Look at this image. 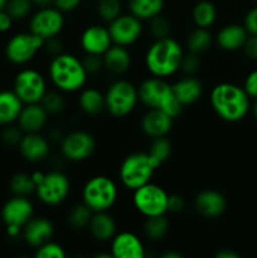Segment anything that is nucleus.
Returning <instances> with one entry per match:
<instances>
[{"instance_id": "nucleus-1", "label": "nucleus", "mask_w": 257, "mask_h": 258, "mask_svg": "<svg viewBox=\"0 0 257 258\" xmlns=\"http://www.w3.org/2000/svg\"><path fill=\"white\" fill-rule=\"evenodd\" d=\"M209 100L214 112L227 122L243 120L249 111V96L243 87L234 83L223 82L216 85Z\"/></svg>"}, {"instance_id": "nucleus-2", "label": "nucleus", "mask_w": 257, "mask_h": 258, "mask_svg": "<svg viewBox=\"0 0 257 258\" xmlns=\"http://www.w3.org/2000/svg\"><path fill=\"white\" fill-rule=\"evenodd\" d=\"M184 50L174 38L155 39L145 53V66L154 77L166 78L180 70Z\"/></svg>"}, {"instance_id": "nucleus-3", "label": "nucleus", "mask_w": 257, "mask_h": 258, "mask_svg": "<svg viewBox=\"0 0 257 258\" xmlns=\"http://www.w3.org/2000/svg\"><path fill=\"white\" fill-rule=\"evenodd\" d=\"M49 78L60 92H76L82 90L87 82L88 73L82 59L71 53L62 52L52 58L48 68Z\"/></svg>"}, {"instance_id": "nucleus-4", "label": "nucleus", "mask_w": 257, "mask_h": 258, "mask_svg": "<svg viewBox=\"0 0 257 258\" xmlns=\"http://www.w3.org/2000/svg\"><path fill=\"white\" fill-rule=\"evenodd\" d=\"M139 101L148 108L160 110L175 118L180 115L183 106L176 100L173 87L164 78L150 77L138 87Z\"/></svg>"}, {"instance_id": "nucleus-5", "label": "nucleus", "mask_w": 257, "mask_h": 258, "mask_svg": "<svg viewBox=\"0 0 257 258\" xmlns=\"http://www.w3.org/2000/svg\"><path fill=\"white\" fill-rule=\"evenodd\" d=\"M159 166L149 153H134L123 159L118 175L123 186L134 191L149 183Z\"/></svg>"}, {"instance_id": "nucleus-6", "label": "nucleus", "mask_w": 257, "mask_h": 258, "mask_svg": "<svg viewBox=\"0 0 257 258\" xmlns=\"http://www.w3.org/2000/svg\"><path fill=\"white\" fill-rule=\"evenodd\" d=\"M117 186L106 175L92 176L82 189V202L95 212H107L117 201Z\"/></svg>"}, {"instance_id": "nucleus-7", "label": "nucleus", "mask_w": 257, "mask_h": 258, "mask_svg": "<svg viewBox=\"0 0 257 258\" xmlns=\"http://www.w3.org/2000/svg\"><path fill=\"white\" fill-rule=\"evenodd\" d=\"M139 101L138 87L127 80H116L105 92L106 110L113 117H125L130 115Z\"/></svg>"}, {"instance_id": "nucleus-8", "label": "nucleus", "mask_w": 257, "mask_h": 258, "mask_svg": "<svg viewBox=\"0 0 257 258\" xmlns=\"http://www.w3.org/2000/svg\"><path fill=\"white\" fill-rule=\"evenodd\" d=\"M168 198L169 194L161 186L149 181L134 190L133 203L144 217H153L168 212Z\"/></svg>"}, {"instance_id": "nucleus-9", "label": "nucleus", "mask_w": 257, "mask_h": 258, "mask_svg": "<svg viewBox=\"0 0 257 258\" xmlns=\"http://www.w3.org/2000/svg\"><path fill=\"white\" fill-rule=\"evenodd\" d=\"M71 190L70 178L58 170L43 174L35 185V194L42 203L47 206H58L63 203Z\"/></svg>"}, {"instance_id": "nucleus-10", "label": "nucleus", "mask_w": 257, "mask_h": 258, "mask_svg": "<svg viewBox=\"0 0 257 258\" xmlns=\"http://www.w3.org/2000/svg\"><path fill=\"white\" fill-rule=\"evenodd\" d=\"M96 149V139L85 130H73L63 135L60 140V153L70 161L87 160Z\"/></svg>"}, {"instance_id": "nucleus-11", "label": "nucleus", "mask_w": 257, "mask_h": 258, "mask_svg": "<svg viewBox=\"0 0 257 258\" xmlns=\"http://www.w3.org/2000/svg\"><path fill=\"white\" fill-rule=\"evenodd\" d=\"M13 91L24 105L38 103L47 92V83L42 73L32 68H27L15 76Z\"/></svg>"}, {"instance_id": "nucleus-12", "label": "nucleus", "mask_w": 257, "mask_h": 258, "mask_svg": "<svg viewBox=\"0 0 257 258\" xmlns=\"http://www.w3.org/2000/svg\"><path fill=\"white\" fill-rule=\"evenodd\" d=\"M43 43L44 40L32 32L18 33L7 43L5 55L14 64H25L35 57L38 50L42 49Z\"/></svg>"}, {"instance_id": "nucleus-13", "label": "nucleus", "mask_w": 257, "mask_h": 258, "mask_svg": "<svg viewBox=\"0 0 257 258\" xmlns=\"http://www.w3.org/2000/svg\"><path fill=\"white\" fill-rule=\"evenodd\" d=\"M30 30L33 34L38 35L43 40L57 37L65 27V17L63 13L55 7L39 8L34 13L29 23Z\"/></svg>"}, {"instance_id": "nucleus-14", "label": "nucleus", "mask_w": 257, "mask_h": 258, "mask_svg": "<svg viewBox=\"0 0 257 258\" xmlns=\"http://www.w3.org/2000/svg\"><path fill=\"white\" fill-rule=\"evenodd\" d=\"M107 28L113 44L128 47L139 40L143 34V20L131 13L120 14L116 19L108 23Z\"/></svg>"}, {"instance_id": "nucleus-15", "label": "nucleus", "mask_w": 257, "mask_h": 258, "mask_svg": "<svg viewBox=\"0 0 257 258\" xmlns=\"http://www.w3.org/2000/svg\"><path fill=\"white\" fill-rule=\"evenodd\" d=\"M34 214V207L27 197L14 196L3 206L2 218L7 227L23 229Z\"/></svg>"}, {"instance_id": "nucleus-16", "label": "nucleus", "mask_w": 257, "mask_h": 258, "mask_svg": "<svg viewBox=\"0 0 257 258\" xmlns=\"http://www.w3.org/2000/svg\"><path fill=\"white\" fill-rule=\"evenodd\" d=\"M112 258H144L145 247L133 232H120L111 239Z\"/></svg>"}, {"instance_id": "nucleus-17", "label": "nucleus", "mask_w": 257, "mask_h": 258, "mask_svg": "<svg viewBox=\"0 0 257 258\" xmlns=\"http://www.w3.org/2000/svg\"><path fill=\"white\" fill-rule=\"evenodd\" d=\"M80 42L83 52L100 55H102L113 44L108 28L98 24L86 28L81 34Z\"/></svg>"}, {"instance_id": "nucleus-18", "label": "nucleus", "mask_w": 257, "mask_h": 258, "mask_svg": "<svg viewBox=\"0 0 257 258\" xmlns=\"http://www.w3.org/2000/svg\"><path fill=\"white\" fill-rule=\"evenodd\" d=\"M194 208L206 218H217L226 212V197L214 189H204L196 196Z\"/></svg>"}, {"instance_id": "nucleus-19", "label": "nucleus", "mask_w": 257, "mask_h": 258, "mask_svg": "<svg viewBox=\"0 0 257 258\" xmlns=\"http://www.w3.org/2000/svg\"><path fill=\"white\" fill-rule=\"evenodd\" d=\"M54 234V227L48 218L44 217H32L23 227V238L29 246L38 248L50 241Z\"/></svg>"}, {"instance_id": "nucleus-20", "label": "nucleus", "mask_w": 257, "mask_h": 258, "mask_svg": "<svg viewBox=\"0 0 257 258\" xmlns=\"http://www.w3.org/2000/svg\"><path fill=\"white\" fill-rule=\"evenodd\" d=\"M18 146L23 158L30 163L44 160L49 154V140L39 133L24 134Z\"/></svg>"}, {"instance_id": "nucleus-21", "label": "nucleus", "mask_w": 257, "mask_h": 258, "mask_svg": "<svg viewBox=\"0 0 257 258\" xmlns=\"http://www.w3.org/2000/svg\"><path fill=\"white\" fill-rule=\"evenodd\" d=\"M48 112L39 102L23 106L18 117V126L24 134L39 133L48 122Z\"/></svg>"}, {"instance_id": "nucleus-22", "label": "nucleus", "mask_w": 257, "mask_h": 258, "mask_svg": "<svg viewBox=\"0 0 257 258\" xmlns=\"http://www.w3.org/2000/svg\"><path fill=\"white\" fill-rule=\"evenodd\" d=\"M174 118L160 110L149 108L141 118V128L144 134L151 139L166 136L173 127Z\"/></svg>"}, {"instance_id": "nucleus-23", "label": "nucleus", "mask_w": 257, "mask_h": 258, "mask_svg": "<svg viewBox=\"0 0 257 258\" xmlns=\"http://www.w3.org/2000/svg\"><path fill=\"white\" fill-rule=\"evenodd\" d=\"M247 37H248V32L244 25L227 24L217 33L216 42L221 49L234 52V50L242 49Z\"/></svg>"}, {"instance_id": "nucleus-24", "label": "nucleus", "mask_w": 257, "mask_h": 258, "mask_svg": "<svg viewBox=\"0 0 257 258\" xmlns=\"http://www.w3.org/2000/svg\"><path fill=\"white\" fill-rule=\"evenodd\" d=\"M103 67L112 75H123L131 67V54L123 45L112 44L102 54Z\"/></svg>"}, {"instance_id": "nucleus-25", "label": "nucleus", "mask_w": 257, "mask_h": 258, "mask_svg": "<svg viewBox=\"0 0 257 258\" xmlns=\"http://www.w3.org/2000/svg\"><path fill=\"white\" fill-rule=\"evenodd\" d=\"M173 87V92L176 100L180 102L181 106H188L197 102L203 93V85L198 78L193 76H186L176 81Z\"/></svg>"}, {"instance_id": "nucleus-26", "label": "nucleus", "mask_w": 257, "mask_h": 258, "mask_svg": "<svg viewBox=\"0 0 257 258\" xmlns=\"http://www.w3.org/2000/svg\"><path fill=\"white\" fill-rule=\"evenodd\" d=\"M88 229L96 241L108 242L116 234L117 226L113 217L107 212H95L88 224Z\"/></svg>"}, {"instance_id": "nucleus-27", "label": "nucleus", "mask_w": 257, "mask_h": 258, "mask_svg": "<svg viewBox=\"0 0 257 258\" xmlns=\"http://www.w3.org/2000/svg\"><path fill=\"white\" fill-rule=\"evenodd\" d=\"M23 106L24 103L14 91H0V123L10 125L17 121Z\"/></svg>"}, {"instance_id": "nucleus-28", "label": "nucleus", "mask_w": 257, "mask_h": 258, "mask_svg": "<svg viewBox=\"0 0 257 258\" xmlns=\"http://www.w3.org/2000/svg\"><path fill=\"white\" fill-rule=\"evenodd\" d=\"M78 105L81 111L88 116L100 115L103 110H106L105 93L98 91L97 88L88 87L82 90L78 97Z\"/></svg>"}, {"instance_id": "nucleus-29", "label": "nucleus", "mask_w": 257, "mask_h": 258, "mask_svg": "<svg viewBox=\"0 0 257 258\" xmlns=\"http://www.w3.org/2000/svg\"><path fill=\"white\" fill-rule=\"evenodd\" d=\"M128 9L131 14L140 20H150L161 14L164 0H128Z\"/></svg>"}, {"instance_id": "nucleus-30", "label": "nucleus", "mask_w": 257, "mask_h": 258, "mask_svg": "<svg viewBox=\"0 0 257 258\" xmlns=\"http://www.w3.org/2000/svg\"><path fill=\"white\" fill-rule=\"evenodd\" d=\"M191 18L196 27L209 29V27H212L217 19L216 5L208 0L198 2L191 10Z\"/></svg>"}, {"instance_id": "nucleus-31", "label": "nucleus", "mask_w": 257, "mask_h": 258, "mask_svg": "<svg viewBox=\"0 0 257 258\" xmlns=\"http://www.w3.org/2000/svg\"><path fill=\"white\" fill-rule=\"evenodd\" d=\"M212 43H213L212 33L207 28L197 27L196 29L189 33L185 44L188 52L201 54V53L207 52L212 47Z\"/></svg>"}, {"instance_id": "nucleus-32", "label": "nucleus", "mask_w": 257, "mask_h": 258, "mask_svg": "<svg viewBox=\"0 0 257 258\" xmlns=\"http://www.w3.org/2000/svg\"><path fill=\"white\" fill-rule=\"evenodd\" d=\"M169 228H170V222L165 214L146 217L144 223V233L150 241H159L164 238L168 234Z\"/></svg>"}, {"instance_id": "nucleus-33", "label": "nucleus", "mask_w": 257, "mask_h": 258, "mask_svg": "<svg viewBox=\"0 0 257 258\" xmlns=\"http://www.w3.org/2000/svg\"><path fill=\"white\" fill-rule=\"evenodd\" d=\"M92 214L93 212L82 202V203L76 204L70 209L67 214V222L73 229L81 231V229L87 228L91 218H92Z\"/></svg>"}, {"instance_id": "nucleus-34", "label": "nucleus", "mask_w": 257, "mask_h": 258, "mask_svg": "<svg viewBox=\"0 0 257 258\" xmlns=\"http://www.w3.org/2000/svg\"><path fill=\"white\" fill-rule=\"evenodd\" d=\"M10 190L14 196L27 197L35 191V183L33 176L27 173H17L10 179Z\"/></svg>"}, {"instance_id": "nucleus-35", "label": "nucleus", "mask_w": 257, "mask_h": 258, "mask_svg": "<svg viewBox=\"0 0 257 258\" xmlns=\"http://www.w3.org/2000/svg\"><path fill=\"white\" fill-rule=\"evenodd\" d=\"M171 151H173V145H171L170 140L166 139V136H160V138L153 139V143H151L148 153L159 165H161L164 161L170 158Z\"/></svg>"}, {"instance_id": "nucleus-36", "label": "nucleus", "mask_w": 257, "mask_h": 258, "mask_svg": "<svg viewBox=\"0 0 257 258\" xmlns=\"http://www.w3.org/2000/svg\"><path fill=\"white\" fill-rule=\"evenodd\" d=\"M40 105L44 107L48 115H58L66 108V98L60 91H47L40 100Z\"/></svg>"}, {"instance_id": "nucleus-37", "label": "nucleus", "mask_w": 257, "mask_h": 258, "mask_svg": "<svg viewBox=\"0 0 257 258\" xmlns=\"http://www.w3.org/2000/svg\"><path fill=\"white\" fill-rule=\"evenodd\" d=\"M120 0H97V14L103 22L110 23L121 14Z\"/></svg>"}, {"instance_id": "nucleus-38", "label": "nucleus", "mask_w": 257, "mask_h": 258, "mask_svg": "<svg viewBox=\"0 0 257 258\" xmlns=\"http://www.w3.org/2000/svg\"><path fill=\"white\" fill-rule=\"evenodd\" d=\"M33 5L32 0H8L5 10L13 20H22L29 15Z\"/></svg>"}, {"instance_id": "nucleus-39", "label": "nucleus", "mask_w": 257, "mask_h": 258, "mask_svg": "<svg viewBox=\"0 0 257 258\" xmlns=\"http://www.w3.org/2000/svg\"><path fill=\"white\" fill-rule=\"evenodd\" d=\"M148 22L149 30H150V34L153 35L154 39H161V38H166L170 35V22L161 14L151 18Z\"/></svg>"}, {"instance_id": "nucleus-40", "label": "nucleus", "mask_w": 257, "mask_h": 258, "mask_svg": "<svg viewBox=\"0 0 257 258\" xmlns=\"http://www.w3.org/2000/svg\"><path fill=\"white\" fill-rule=\"evenodd\" d=\"M37 258H65L66 251L60 244L55 243L52 239L39 246L35 251Z\"/></svg>"}, {"instance_id": "nucleus-41", "label": "nucleus", "mask_w": 257, "mask_h": 258, "mask_svg": "<svg viewBox=\"0 0 257 258\" xmlns=\"http://www.w3.org/2000/svg\"><path fill=\"white\" fill-rule=\"evenodd\" d=\"M201 68V58L197 53H184L180 63V71L186 76H193Z\"/></svg>"}, {"instance_id": "nucleus-42", "label": "nucleus", "mask_w": 257, "mask_h": 258, "mask_svg": "<svg viewBox=\"0 0 257 258\" xmlns=\"http://www.w3.org/2000/svg\"><path fill=\"white\" fill-rule=\"evenodd\" d=\"M82 63L88 75H96V73L101 72L102 68H105L103 67V58L100 54L85 53V57L82 58Z\"/></svg>"}, {"instance_id": "nucleus-43", "label": "nucleus", "mask_w": 257, "mask_h": 258, "mask_svg": "<svg viewBox=\"0 0 257 258\" xmlns=\"http://www.w3.org/2000/svg\"><path fill=\"white\" fill-rule=\"evenodd\" d=\"M23 135H24V133H23L19 126H7L5 128H3L0 136H2V141L5 145L15 146L19 145Z\"/></svg>"}, {"instance_id": "nucleus-44", "label": "nucleus", "mask_w": 257, "mask_h": 258, "mask_svg": "<svg viewBox=\"0 0 257 258\" xmlns=\"http://www.w3.org/2000/svg\"><path fill=\"white\" fill-rule=\"evenodd\" d=\"M43 49L45 50L47 54H49L53 58L63 52V43L58 38V35L57 37H52L49 39L44 40V43H43Z\"/></svg>"}, {"instance_id": "nucleus-45", "label": "nucleus", "mask_w": 257, "mask_h": 258, "mask_svg": "<svg viewBox=\"0 0 257 258\" xmlns=\"http://www.w3.org/2000/svg\"><path fill=\"white\" fill-rule=\"evenodd\" d=\"M242 49H243L246 57L252 60H257V35L248 34Z\"/></svg>"}, {"instance_id": "nucleus-46", "label": "nucleus", "mask_w": 257, "mask_h": 258, "mask_svg": "<svg viewBox=\"0 0 257 258\" xmlns=\"http://www.w3.org/2000/svg\"><path fill=\"white\" fill-rule=\"evenodd\" d=\"M243 88L249 97L257 98V70L252 71L247 75Z\"/></svg>"}, {"instance_id": "nucleus-47", "label": "nucleus", "mask_w": 257, "mask_h": 258, "mask_svg": "<svg viewBox=\"0 0 257 258\" xmlns=\"http://www.w3.org/2000/svg\"><path fill=\"white\" fill-rule=\"evenodd\" d=\"M244 28L248 34L257 35V7L252 8L244 17Z\"/></svg>"}, {"instance_id": "nucleus-48", "label": "nucleus", "mask_w": 257, "mask_h": 258, "mask_svg": "<svg viewBox=\"0 0 257 258\" xmlns=\"http://www.w3.org/2000/svg\"><path fill=\"white\" fill-rule=\"evenodd\" d=\"M185 207V201L179 194H169L168 198V212L171 213H179Z\"/></svg>"}, {"instance_id": "nucleus-49", "label": "nucleus", "mask_w": 257, "mask_h": 258, "mask_svg": "<svg viewBox=\"0 0 257 258\" xmlns=\"http://www.w3.org/2000/svg\"><path fill=\"white\" fill-rule=\"evenodd\" d=\"M82 0H54L53 5L62 13H70L77 9Z\"/></svg>"}, {"instance_id": "nucleus-50", "label": "nucleus", "mask_w": 257, "mask_h": 258, "mask_svg": "<svg viewBox=\"0 0 257 258\" xmlns=\"http://www.w3.org/2000/svg\"><path fill=\"white\" fill-rule=\"evenodd\" d=\"M13 18L7 13V10H2L0 12V32H8L12 28Z\"/></svg>"}, {"instance_id": "nucleus-51", "label": "nucleus", "mask_w": 257, "mask_h": 258, "mask_svg": "<svg viewBox=\"0 0 257 258\" xmlns=\"http://www.w3.org/2000/svg\"><path fill=\"white\" fill-rule=\"evenodd\" d=\"M237 252L232 251V249H222V251H218L216 253V258H239Z\"/></svg>"}, {"instance_id": "nucleus-52", "label": "nucleus", "mask_w": 257, "mask_h": 258, "mask_svg": "<svg viewBox=\"0 0 257 258\" xmlns=\"http://www.w3.org/2000/svg\"><path fill=\"white\" fill-rule=\"evenodd\" d=\"M62 138H63V134L60 133L58 128H53V130H50L49 134H48V140L53 141V143H57V141H59L60 143Z\"/></svg>"}, {"instance_id": "nucleus-53", "label": "nucleus", "mask_w": 257, "mask_h": 258, "mask_svg": "<svg viewBox=\"0 0 257 258\" xmlns=\"http://www.w3.org/2000/svg\"><path fill=\"white\" fill-rule=\"evenodd\" d=\"M33 4L38 5L39 8H45V7H52L54 0H32Z\"/></svg>"}, {"instance_id": "nucleus-54", "label": "nucleus", "mask_w": 257, "mask_h": 258, "mask_svg": "<svg viewBox=\"0 0 257 258\" xmlns=\"http://www.w3.org/2000/svg\"><path fill=\"white\" fill-rule=\"evenodd\" d=\"M161 257L163 258H183V254L179 253V252H175V251H168V252H165V253L161 254Z\"/></svg>"}, {"instance_id": "nucleus-55", "label": "nucleus", "mask_w": 257, "mask_h": 258, "mask_svg": "<svg viewBox=\"0 0 257 258\" xmlns=\"http://www.w3.org/2000/svg\"><path fill=\"white\" fill-rule=\"evenodd\" d=\"M252 112H253L254 120L257 121V98H256V101H254V103H253V107H252Z\"/></svg>"}, {"instance_id": "nucleus-56", "label": "nucleus", "mask_w": 257, "mask_h": 258, "mask_svg": "<svg viewBox=\"0 0 257 258\" xmlns=\"http://www.w3.org/2000/svg\"><path fill=\"white\" fill-rule=\"evenodd\" d=\"M7 3H8V0H0V12L5 9V7H7Z\"/></svg>"}, {"instance_id": "nucleus-57", "label": "nucleus", "mask_w": 257, "mask_h": 258, "mask_svg": "<svg viewBox=\"0 0 257 258\" xmlns=\"http://www.w3.org/2000/svg\"><path fill=\"white\" fill-rule=\"evenodd\" d=\"M253 2H257V0H253Z\"/></svg>"}, {"instance_id": "nucleus-58", "label": "nucleus", "mask_w": 257, "mask_h": 258, "mask_svg": "<svg viewBox=\"0 0 257 258\" xmlns=\"http://www.w3.org/2000/svg\"><path fill=\"white\" fill-rule=\"evenodd\" d=\"M0 126H2V123H0Z\"/></svg>"}, {"instance_id": "nucleus-59", "label": "nucleus", "mask_w": 257, "mask_h": 258, "mask_svg": "<svg viewBox=\"0 0 257 258\" xmlns=\"http://www.w3.org/2000/svg\"><path fill=\"white\" fill-rule=\"evenodd\" d=\"M0 91H2V90H0Z\"/></svg>"}]
</instances>
